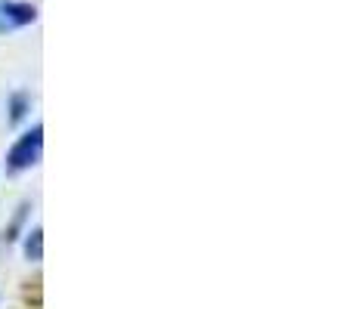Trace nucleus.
I'll return each instance as SVG.
<instances>
[{
  "instance_id": "3",
  "label": "nucleus",
  "mask_w": 353,
  "mask_h": 309,
  "mask_svg": "<svg viewBox=\"0 0 353 309\" xmlns=\"http://www.w3.org/2000/svg\"><path fill=\"white\" fill-rule=\"evenodd\" d=\"M41 235H43L41 226H34V229L28 232V242H25V257L34 263H41V257H43V238Z\"/></svg>"
},
{
  "instance_id": "2",
  "label": "nucleus",
  "mask_w": 353,
  "mask_h": 309,
  "mask_svg": "<svg viewBox=\"0 0 353 309\" xmlns=\"http://www.w3.org/2000/svg\"><path fill=\"white\" fill-rule=\"evenodd\" d=\"M37 19V10L31 3H6L0 0V31H16L22 25H31Z\"/></svg>"
},
{
  "instance_id": "1",
  "label": "nucleus",
  "mask_w": 353,
  "mask_h": 309,
  "mask_svg": "<svg viewBox=\"0 0 353 309\" xmlns=\"http://www.w3.org/2000/svg\"><path fill=\"white\" fill-rule=\"evenodd\" d=\"M41 152H43V127H31L28 134H22L16 140V146L6 152V170L10 173H22V170L34 167L41 161Z\"/></svg>"
}]
</instances>
